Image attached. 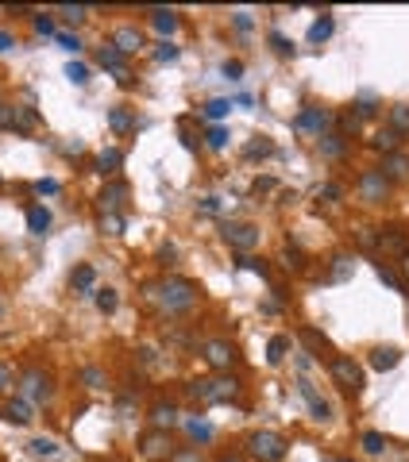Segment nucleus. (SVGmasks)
<instances>
[{
  "mask_svg": "<svg viewBox=\"0 0 409 462\" xmlns=\"http://www.w3.org/2000/svg\"><path fill=\"white\" fill-rule=\"evenodd\" d=\"M155 297H159L162 312L182 316V312H190V308L197 305V285L185 281V278H167L162 285H155Z\"/></svg>",
  "mask_w": 409,
  "mask_h": 462,
  "instance_id": "f257e3e1",
  "label": "nucleus"
},
{
  "mask_svg": "<svg viewBox=\"0 0 409 462\" xmlns=\"http://www.w3.org/2000/svg\"><path fill=\"white\" fill-rule=\"evenodd\" d=\"M185 393L197 404H220V401H232V397L240 393V381L236 378H193L190 385H185Z\"/></svg>",
  "mask_w": 409,
  "mask_h": 462,
  "instance_id": "f03ea898",
  "label": "nucleus"
},
{
  "mask_svg": "<svg viewBox=\"0 0 409 462\" xmlns=\"http://www.w3.org/2000/svg\"><path fill=\"white\" fill-rule=\"evenodd\" d=\"M247 451L259 462H282L286 459V439L278 431H251L247 436Z\"/></svg>",
  "mask_w": 409,
  "mask_h": 462,
  "instance_id": "7ed1b4c3",
  "label": "nucleus"
},
{
  "mask_svg": "<svg viewBox=\"0 0 409 462\" xmlns=\"http://www.w3.org/2000/svg\"><path fill=\"white\" fill-rule=\"evenodd\" d=\"M220 239H224L232 250L247 255V250L259 247V228H255V223H243V220H228L224 228H220Z\"/></svg>",
  "mask_w": 409,
  "mask_h": 462,
  "instance_id": "20e7f679",
  "label": "nucleus"
},
{
  "mask_svg": "<svg viewBox=\"0 0 409 462\" xmlns=\"http://www.w3.org/2000/svg\"><path fill=\"white\" fill-rule=\"evenodd\" d=\"M328 374H332V381L340 389H348V393H360L363 389V370H360V363L348 355H336L332 363H328Z\"/></svg>",
  "mask_w": 409,
  "mask_h": 462,
  "instance_id": "39448f33",
  "label": "nucleus"
},
{
  "mask_svg": "<svg viewBox=\"0 0 409 462\" xmlns=\"http://www.w3.org/2000/svg\"><path fill=\"white\" fill-rule=\"evenodd\" d=\"M293 127H298V132L317 135V139H325L328 127H332V112H325V108H301V112L293 116Z\"/></svg>",
  "mask_w": 409,
  "mask_h": 462,
  "instance_id": "423d86ee",
  "label": "nucleus"
},
{
  "mask_svg": "<svg viewBox=\"0 0 409 462\" xmlns=\"http://www.w3.org/2000/svg\"><path fill=\"white\" fill-rule=\"evenodd\" d=\"M201 355H205V363H209L213 370H228V366L240 363L236 346L224 343V339H209V343H201Z\"/></svg>",
  "mask_w": 409,
  "mask_h": 462,
  "instance_id": "0eeeda50",
  "label": "nucleus"
},
{
  "mask_svg": "<svg viewBox=\"0 0 409 462\" xmlns=\"http://www.w3.org/2000/svg\"><path fill=\"white\" fill-rule=\"evenodd\" d=\"M20 393H24L27 404H39V401H50V378L43 370H27L24 378H20Z\"/></svg>",
  "mask_w": 409,
  "mask_h": 462,
  "instance_id": "6e6552de",
  "label": "nucleus"
},
{
  "mask_svg": "<svg viewBox=\"0 0 409 462\" xmlns=\"http://www.w3.org/2000/svg\"><path fill=\"white\" fill-rule=\"evenodd\" d=\"M139 451H143V459H151V462H159V459H170L174 454V447H170V439H167V431H159V428H151L147 436L139 439Z\"/></svg>",
  "mask_w": 409,
  "mask_h": 462,
  "instance_id": "1a4fd4ad",
  "label": "nucleus"
},
{
  "mask_svg": "<svg viewBox=\"0 0 409 462\" xmlns=\"http://www.w3.org/2000/svg\"><path fill=\"white\" fill-rule=\"evenodd\" d=\"M298 393L305 397V404H309V413H313V420H317V424L332 420V408H328V401L317 393V389H313L309 378H298Z\"/></svg>",
  "mask_w": 409,
  "mask_h": 462,
  "instance_id": "9d476101",
  "label": "nucleus"
},
{
  "mask_svg": "<svg viewBox=\"0 0 409 462\" xmlns=\"http://www.w3.org/2000/svg\"><path fill=\"white\" fill-rule=\"evenodd\" d=\"M97 200H100V212L105 216H116L120 208L128 205V182H109L105 189H100Z\"/></svg>",
  "mask_w": 409,
  "mask_h": 462,
  "instance_id": "9b49d317",
  "label": "nucleus"
},
{
  "mask_svg": "<svg viewBox=\"0 0 409 462\" xmlns=\"http://www.w3.org/2000/svg\"><path fill=\"white\" fill-rule=\"evenodd\" d=\"M386 185H390V182L383 177V170H363L360 173V197L371 200V205L386 197Z\"/></svg>",
  "mask_w": 409,
  "mask_h": 462,
  "instance_id": "f8f14e48",
  "label": "nucleus"
},
{
  "mask_svg": "<svg viewBox=\"0 0 409 462\" xmlns=\"http://www.w3.org/2000/svg\"><path fill=\"white\" fill-rule=\"evenodd\" d=\"M97 62H100L105 70H112L120 85H128V66H124V54H120V50L112 47V42H109V47H100V50H97Z\"/></svg>",
  "mask_w": 409,
  "mask_h": 462,
  "instance_id": "ddd939ff",
  "label": "nucleus"
},
{
  "mask_svg": "<svg viewBox=\"0 0 409 462\" xmlns=\"http://www.w3.org/2000/svg\"><path fill=\"white\" fill-rule=\"evenodd\" d=\"M112 47L120 50V54H135V50L143 47V31L139 27H116V31H112Z\"/></svg>",
  "mask_w": 409,
  "mask_h": 462,
  "instance_id": "4468645a",
  "label": "nucleus"
},
{
  "mask_svg": "<svg viewBox=\"0 0 409 462\" xmlns=\"http://www.w3.org/2000/svg\"><path fill=\"white\" fill-rule=\"evenodd\" d=\"M35 124H39V116H35L31 104H12L8 108V127L12 132H35Z\"/></svg>",
  "mask_w": 409,
  "mask_h": 462,
  "instance_id": "2eb2a0df",
  "label": "nucleus"
},
{
  "mask_svg": "<svg viewBox=\"0 0 409 462\" xmlns=\"http://www.w3.org/2000/svg\"><path fill=\"white\" fill-rule=\"evenodd\" d=\"M0 416H4V420H8V424H20V428L35 420V416H31V404H27L24 397H16V401H8V404H4V408H0Z\"/></svg>",
  "mask_w": 409,
  "mask_h": 462,
  "instance_id": "dca6fc26",
  "label": "nucleus"
},
{
  "mask_svg": "<svg viewBox=\"0 0 409 462\" xmlns=\"http://www.w3.org/2000/svg\"><path fill=\"white\" fill-rule=\"evenodd\" d=\"M120 166H124V150H120V147H105V150L97 154V170L105 173V177H112Z\"/></svg>",
  "mask_w": 409,
  "mask_h": 462,
  "instance_id": "f3484780",
  "label": "nucleus"
},
{
  "mask_svg": "<svg viewBox=\"0 0 409 462\" xmlns=\"http://www.w3.org/2000/svg\"><path fill=\"white\" fill-rule=\"evenodd\" d=\"M398 363H401L398 346H375V351H371V366H375V370H394Z\"/></svg>",
  "mask_w": 409,
  "mask_h": 462,
  "instance_id": "a211bd4d",
  "label": "nucleus"
},
{
  "mask_svg": "<svg viewBox=\"0 0 409 462\" xmlns=\"http://www.w3.org/2000/svg\"><path fill=\"white\" fill-rule=\"evenodd\" d=\"M151 424H155L159 431L174 428V424H178V408H174V404H155V408H151Z\"/></svg>",
  "mask_w": 409,
  "mask_h": 462,
  "instance_id": "6ab92c4d",
  "label": "nucleus"
},
{
  "mask_svg": "<svg viewBox=\"0 0 409 462\" xmlns=\"http://www.w3.org/2000/svg\"><path fill=\"white\" fill-rule=\"evenodd\" d=\"M47 228H50V212L43 205H31L27 208V231L31 235H47Z\"/></svg>",
  "mask_w": 409,
  "mask_h": 462,
  "instance_id": "aec40b11",
  "label": "nucleus"
},
{
  "mask_svg": "<svg viewBox=\"0 0 409 462\" xmlns=\"http://www.w3.org/2000/svg\"><path fill=\"white\" fill-rule=\"evenodd\" d=\"M409 173V154H386V162H383V177L390 182V177H406Z\"/></svg>",
  "mask_w": 409,
  "mask_h": 462,
  "instance_id": "412c9836",
  "label": "nucleus"
},
{
  "mask_svg": "<svg viewBox=\"0 0 409 462\" xmlns=\"http://www.w3.org/2000/svg\"><path fill=\"white\" fill-rule=\"evenodd\" d=\"M317 147H321V154H325V158H340L344 154V135L340 132H328L325 139H317Z\"/></svg>",
  "mask_w": 409,
  "mask_h": 462,
  "instance_id": "4be33fe9",
  "label": "nucleus"
},
{
  "mask_svg": "<svg viewBox=\"0 0 409 462\" xmlns=\"http://www.w3.org/2000/svg\"><path fill=\"white\" fill-rule=\"evenodd\" d=\"M151 24H155V31H159V35H174L178 31V16H174V12H151Z\"/></svg>",
  "mask_w": 409,
  "mask_h": 462,
  "instance_id": "5701e85b",
  "label": "nucleus"
},
{
  "mask_svg": "<svg viewBox=\"0 0 409 462\" xmlns=\"http://www.w3.org/2000/svg\"><path fill=\"white\" fill-rule=\"evenodd\" d=\"M286 351H290V335H275V339L267 343V363L278 366V363L286 358Z\"/></svg>",
  "mask_w": 409,
  "mask_h": 462,
  "instance_id": "b1692460",
  "label": "nucleus"
},
{
  "mask_svg": "<svg viewBox=\"0 0 409 462\" xmlns=\"http://www.w3.org/2000/svg\"><path fill=\"white\" fill-rule=\"evenodd\" d=\"M371 143H375L378 150H386V154H398V147H401V135L386 127V132H378V135H375V139H371Z\"/></svg>",
  "mask_w": 409,
  "mask_h": 462,
  "instance_id": "393cba45",
  "label": "nucleus"
},
{
  "mask_svg": "<svg viewBox=\"0 0 409 462\" xmlns=\"http://www.w3.org/2000/svg\"><path fill=\"white\" fill-rule=\"evenodd\" d=\"M70 281H74V289H82V293H93V285H97V273H93V266H77Z\"/></svg>",
  "mask_w": 409,
  "mask_h": 462,
  "instance_id": "a878e982",
  "label": "nucleus"
},
{
  "mask_svg": "<svg viewBox=\"0 0 409 462\" xmlns=\"http://www.w3.org/2000/svg\"><path fill=\"white\" fill-rule=\"evenodd\" d=\"M390 132H398V135L409 132V104H394L390 108Z\"/></svg>",
  "mask_w": 409,
  "mask_h": 462,
  "instance_id": "bb28decb",
  "label": "nucleus"
},
{
  "mask_svg": "<svg viewBox=\"0 0 409 462\" xmlns=\"http://www.w3.org/2000/svg\"><path fill=\"white\" fill-rule=\"evenodd\" d=\"M109 127H112V132H132V127H135L132 112H128V108H112V112H109Z\"/></svg>",
  "mask_w": 409,
  "mask_h": 462,
  "instance_id": "cd10ccee",
  "label": "nucleus"
},
{
  "mask_svg": "<svg viewBox=\"0 0 409 462\" xmlns=\"http://www.w3.org/2000/svg\"><path fill=\"white\" fill-rule=\"evenodd\" d=\"M185 431H190L197 443H209V439H213V424L197 420V416H190V420H185Z\"/></svg>",
  "mask_w": 409,
  "mask_h": 462,
  "instance_id": "c85d7f7f",
  "label": "nucleus"
},
{
  "mask_svg": "<svg viewBox=\"0 0 409 462\" xmlns=\"http://www.w3.org/2000/svg\"><path fill=\"white\" fill-rule=\"evenodd\" d=\"M31 454L35 459H54V454H59V443H54V439H31Z\"/></svg>",
  "mask_w": 409,
  "mask_h": 462,
  "instance_id": "c756f323",
  "label": "nucleus"
},
{
  "mask_svg": "<svg viewBox=\"0 0 409 462\" xmlns=\"http://www.w3.org/2000/svg\"><path fill=\"white\" fill-rule=\"evenodd\" d=\"M270 150H275V143H270L267 135H255V143H247V150H243V154H247V158H267Z\"/></svg>",
  "mask_w": 409,
  "mask_h": 462,
  "instance_id": "7c9ffc66",
  "label": "nucleus"
},
{
  "mask_svg": "<svg viewBox=\"0 0 409 462\" xmlns=\"http://www.w3.org/2000/svg\"><path fill=\"white\" fill-rule=\"evenodd\" d=\"M378 247L383 250H406V235H401V231H383V235H378Z\"/></svg>",
  "mask_w": 409,
  "mask_h": 462,
  "instance_id": "2f4dec72",
  "label": "nucleus"
},
{
  "mask_svg": "<svg viewBox=\"0 0 409 462\" xmlns=\"http://www.w3.org/2000/svg\"><path fill=\"white\" fill-rule=\"evenodd\" d=\"M363 447H367L371 454H383L386 447H390V439H386L383 431H363Z\"/></svg>",
  "mask_w": 409,
  "mask_h": 462,
  "instance_id": "473e14b6",
  "label": "nucleus"
},
{
  "mask_svg": "<svg viewBox=\"0 0 409 462\" xmlns=\"http://www.w3.org/2000/svg\"><path fill=\"white\" fill-rule=\"evenodd\" d=\"M328 35H332V16H321L317 24L309 27V42H325Z\"/></svg>",
  "mask_w": 409,
  "mask_h": 462,
  "instance_id": "72a5a7b5",
  "label": "nucleus"
},
{
  "mask_svg": "<svg viewBox=\"0 0 409 462\" xmlns=\"http://www.w3.org/2000/svg\"><path fill=\"white\" fill-rule=\"evenodd\" d=\"M93 301H97L100 312H112L116 308V289H93Z\"/></svg>",
  "mask_w": 409,
  "mask_h": 462,
  "instance_id": "f704fd0d",
  "label": "nucleus"
},
{
  "mask_svg": "<svg viewBox=\"0 0 409 462\" xmlns=\"http://www.w3.org/2000/svg\"><path fill=\"white\" fill-rule=\"evenodd\" d=\"M332 262H336V266H332V281H344L351 270H355V258H348V255H336Z\"/></svg>",
  "mask_w": 409,
  "mask_h": 462,
  "instance_id": "c9c22d12",
  "label": "nucleus"
},
{
  "mask_svg": "<svg viewBox=\"0 0 409 462\" xmlns=\"http://www.w3.org/2000/svg\"><path fill=\"white\" fill-rule=\"evenodd\" d=\"M228 108H232V100L217 97V100H209V104H205V116H209V120H224V116H228Z\"/></svg>",
  "mask_w": 409,
  "mask_h": 462,
  "instance_id": "e433bc0d",
  "label": "nucleus"
},
{
  "mask_svg": "<svg viewBox=\"0 0 409 462\" xmlns=\"http://www.w3.org/2000/svg\"><path fill=\"white\" fill-rule=\"evenodd\" d=\"M66 77H70L74 85H85V81H89V66H85V62H70V66H66Z\"/></svg>",
  "mask_w": 409,
  "mask_h": 462,
  "instance_id": "4c0bfd02",
  "label": "nucleus"
},
{
  "mask_svg": "<svg viewBox=\"0 0 409 462\" xmlns=\"http://www.w3.org/2000/svg\"><path fill=\"white\" fill-rule=\"evenodd\" d=\"M270 47H275V54H282V58H293V42L286 39V35L270 31Z\"/></svg>",
  "mask_w": 409,
  "mask_h": 462,
  "instance_id": "58836bf2",
  "label": "nucleus"
},
{
  "mask_svg": "<svg viewBox=\"0 0 409 462\" xmlns=\"http://www.w3.org/2000/svg\"><path fill=\"white\" fill-rule=\"evenodd\" d=\"M240 270H251V273H259V278H267V262H263V258H251V255H240Z\"/></svg>",
  "mask_w": 409,
  "mask_h": 462,
  "instance_id": "ea45409f",
  "label": "nucleus"
},
{
  "mask_svg": "<svg viewBox=\"0 0 409 462\" xmlns=\"http://www.w3.org/2000/svg\"><path fill=\"white\" fill-rule=\"evenodd\" d=\"M82 381H85L89 389H100V385H105V374H100L97 366H89V370H82Z\"/></svg>",
  "mask_w": 409,
  "mask_h": 462,
  "instance_id": "a19ab883",
  "label": "nucleus"
},
{
  "mask_svg": "<svg viewBox=\"0 0 409 462\" xmlns=\"http://www.w3.org/2000/svg\"><path fill=\"white\" fill-rule=\"evenodd\" d=\"M301 339H305V343H309L313 351H321V346H328V339L321 335V331H313V328H305V331H301Z\"/></svg>",
  "mask_w": 409,
  "mask_h": 462,
  "instance_id": "79ce46f5",
  "label": "nucleus"
},
{
  "mask_svg": "<svg viewBox=\"0 0 409 462\" xmlns=\"http://www.w3.org/2000/svg\"><path fill=\"white\" fill-rule=\"evenodd\" d=\"M59 12L70 19V24H82V19H85V12H89V8H82V4H66V8H59Z\"/></svg>",
  "mask_w": 409,
  "mask_h": 462,
  "instance_id": "37998d69",
  "label": "nucleus"
},
{
  "mask_svg": "<svg viewBox=\"0 0 409 462\" xmlns=\"http://www.w3.org/2000/svg\"><path fill=\"white\" fill-rule=\"evenodd\" d=\"M224 143H228V127H209V147L220 150Z\"/></svg>",
  "mask_w": 409,
  "mask_h": 462,
  "instance_id": "c03bdc74",
  "label": "nucleus"
},
{
  "mask_svg": "<svg viewBox=\"0 0 409 462\" xmlns=\"http://www.w3.org/2000/svg\"><path fill=\"white\" fill-rule=\"evenodd\" d=\"M167 462H201V454L193 451V447H182V451H174Z\"/></svg>",
  "mask_w": 409,
  "mask_h": 462,
  "instance_id": "a18cd8bd",
  "label": "nucleus"
},
{
  "mask_svg": "<svg viewBox=\"0 0 409 462\" xmlns=\"http://www.w3.org/2000/svg\"><path fill=\"white\" fill-rule=\"evenodd\" d=\"M12 381H16V374H12V366H8V363H0V393H4V389H8Z\"/></svg>",
  "mask_w": 409,
  "mask_h": 462,
  "instance_id": "49530a36",
  "label": "nucleus"
},
{
  "mask_svg": "<svg viewBox=\"0 0 409 462\" xmlns=\"http://www.w3.org/2000/svg\"><path fill=\"white\" fill-rule=\"evenodd\" d=\"M35 31H39V35H54V19H50V16H35Z\"/></svg>",
  "mask_w": 409,
  "mask_h": 462,
  "instance_id": "de8ad7c7",
  "label": "nucleus"
},
{
  "mask_svg": "<svg viewBox=\"0 0 409 462\" xmlns=\"http://www.w3.org/2000/svg\"><path fill=\"white\" fill-rule=\"evenodd\" d=\"M155 58H159V62H174V58H178V47H170V42H162V47L155 50Z\"/></svg>",
  "mask_w": 409,
  "mask_h": 462,
  "instance_id": "09e8293b",
  "label": "nucleus"
},
{
  "mask_svg": "<svg viewBox=\"0 0 409 462\" xmlns=\"http://www.w3.org/2000/svg\"><path fill=\"white\" fill-rule=\"evenodd\" d=\"M232 24H236V31H251V12H236Z\"/></svg>",
  "mask_w": 409,
  "mask_h": 462,
  "instance_id": "8fccbe9b",
  "label": "nucleus"
},
{
  "mask_svg": "<svg viewBox=\"0 0 409 462\" xmlns=\"http://www.w3.org/2000/svg\"><path fill=\"white\" fill-rule=\"evenodd\" d=\"M355 116H363V120H367V116H375V100H371V97H363L360 104H355Z\"/></svg>",
  "mask_w": 409,
  "mask_h": 462,
  "instance_id": "3c124183",
  "label": "nucleus"
},
{
  "mask_svg": "<svg viewBox=\"0 0 409 462\" xmlns=\"http://www.w3.org/2000/svg\"><path fill=\"white\" fill-rule=\"evenodd\" d=\"M59 47L62 50H74V54H77V50H82V42H77V35H59Z\"/></svg>",
  "mask_w": 409,
  "mask_h": 462,
  "instance_id": "603ef678",
  "label": "nucleus"
},
{
  "mask_svg": "<svg viewBox=\"0 0 409 462\" xmlns=\"http://www.w3.org/2000/svg\"><path fill=\"white\" fill-rule=\"evenodd\" d=\"M35 189H39V193H47V197H54V193H59V182H54V177H43V182L35 185Z\"/></svg>",
  "mask_w": 409,
  "mask_h": 462,
  "instance_id": "864d4df0",
  "label": "nucleus"
},
{
  "mask_svg": "<svg viewBox=\"0 0 409 462\" xmlns=\"http://www.w3.org/2000/svg\"><path fill=\"white\" fill-rule=\"evenodd\" d=\"M105 228H109V235H120V231H124V220H120V216H105Z\"/></svg>",
  "mask_w": 409,
  "mask_h": 462,
  "instance_id": "5fc2aeb1",
  "label": "nucleus"
},
{
  "mask_svg": "<svg viewBox=\"0 0 409 462\" xmlns=\"http://www.w3.org/2000/svg\"><path fill=\"white\" fill-rule=\"evenodd\" d=\"M240 74H243L240 62H224V77H228V81H240Z\"/></svg>",
  "mask_w": 409,
  "mask_h": 462,
  "instance_id": "6e6d98bb",
  "label": "nucleus"
},
{
  "mask_svg": "<svg viewBox=\"0 0 409 462\" xmlns=\"http://www.w3.org/2000/svg\"><path fill=\"white\" fill-rule=\"evenodd\" d=\"M286 258H290L286 266H293V270H301V266H305V262H301V250L298 247H286Z\"/></svg>",
  "mask_w": 409,
  "mask_h": 462,
  "instance_id": "4d7b16f0",
  "label": "nucleus"
},
{
  "mask_svg": "<svg viewBox=\"0 0 409 462\" xmlns=\"http://www.w3.org/2000/svg\"><path fill=\"white\" fill-rule=\"evenodd\" d=\"M378 278H383V281H386V285H390V289H401V281L394 278V273L386 270V266H378Z\"/></svg>",
  "mask_w": 409,
  "mask_h": 462,
  "instance_id": "13d9d810",
  "label": "nucleus"
},
{
  "mask_svg": "<svg viewBox=\"0 0 409 462\" xmlns=\"http://www.w3.org/2000/svg\"><path fill=\"white\" fill-rule=\"evenodd\" d=\"M317 197H328V200H332V197H340V185H321V189H317Z\"/></svg>",
  "mask_w": 409,
  "mask_h": 462,
  "instance_id": "bf43d9fd",
  "label": "nucleus"
},
{
  "mask_svg": "<svg viewBox=\"0 0 409 462\" xmlns=\"http://www.w3.org/2000/svg\"><path fill=\"white\" fill-rule=\"evenodd\" d=\"M201 208H205V212H217L220 205H217V197H205V200H201Z\"/></svg>",
  "mask_w": 409,
  "mask_h": 462,
  "instance_id": "052dcab7",
  "label": "nucleus"
},
{
  "mask_svg": "<svg viewBox=\"0 0 409 462\" xmlns=\"http://www.w3.org/2000/svg\"><path fill=\"white\" fill-rule=\"evenodd\" d=\"M8 47H12V35H8V31H0V54H4Z\"/></svg>",
  "mask_w": 409,
  "mask_h": 462,
  "instance_id": "680f3d73",
  "label": "nucleus"
},
{
  "mask_svg": "<svg viewBox=\"0 0 409 462\" xmlns=\"http://www.w3.org/2000/svg\"><path fill=\"white\" fill-rule=\"evenodd\" d=\"M220 462H243V459H236V454H228V459H220Z\"/></svg>",
  "mask_w": 409,
  "mask_h": 462,
  "instance_id": "e2e57ef3",
  "label": "nucleus"
},
{
  "mask_svg": "<svg viewBox=\"0 0 409 462\" xmlns=\"http://www.w3.org/2000/svg\"><path fill=\"white\" fill-rule=\"evenodd\" d=\"M332 462H348V459H332Z\"/></svg>",
  "mask_w": 409,
  "mask_h": 462,
  "instance_id": "0e129e2a",
  "label": "nucleus"
},
{
  "mask_svg": "<svg viewBox=\"0 0 409 462\" xmlns=\"http://www.w3.org/2000/svg\"><path fill=\"white\" fill-rule=\"evenodd\" d=\"M406 266H409V258H406Z\"/></svg>",
  "mask_w": 409,
  "mask_h": 462,
  "instance_id": "69168bd1",
  "label": "nucleus"
},
{
  "mask_svg": "<svg viewBox=\"0 0 409 462\" xmlns=\"http://www.w3.org/2000/svg\"><path fill=\"white\" fill-rule=\"evenodd\" d=\"M0 108H4V104H0Z\"/></svg>",
  "mask_w": 409,
  "mask_h": 462,
  "instance_id": "338daca9",
  "label": "nucleus"
}]
</instances>
